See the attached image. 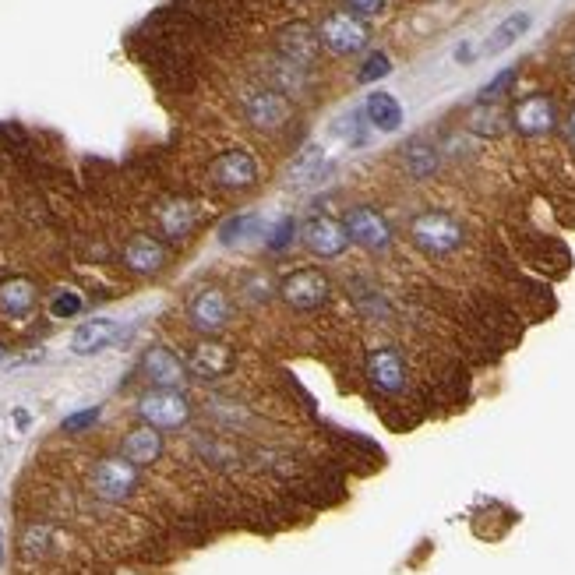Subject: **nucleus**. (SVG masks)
<instances>
[{"label":"nucleus","mask_w":575,"mask_h":575,"mask_svg":"<svg viewBox=\"0 0 575 575\" xmlns=\"http://www.w3.org/2000/svg\"><path fill=\"white\" fill-rule=\"evenodd\" d=\"M265 233H269V223L258 212H237V216H230L219 226V244L223 247L258 244V240H265Z\"/></svg>","instance_id":"nucleus-21"},{"label":"nucleus","mask_w":575,"mask_h":575,"mask_svg":"<svg viewBox=\"0 0 575 575\" xmlns=\"http://www.w3.org/2000/svg\"><path fill=\"white\" fill-rule=\"evenodd\" d=\"M120 456L127 459L131 466H152L159 456H163V431L156 427L142 424V427H131V431L120 438Z\"/></svg>","instance_id":"nucleus-17"},{"label":"nucleus","mask_w":575,"mask_h":575,"mask_svg":"<svg viewBox=\"0 0 575 575\" xmlns=\"http://www.w3.org/2000/svg\"><path fill=\"white\" fill-rule=\"evenodd\" d=\"M159 230L166 240H184L195 233L198 226V205L187 202V198H170V202L159 205Z\"/></svg>","instance_id":"nucleus-19"},{"label":"nucleus","mask_w":575,"mask_h":575,"mask_svg":"<svg viewBox=\"0 0 575 575\" xmlns=\"http://www.w3.org/2000/svg\"><path fill=\"white\" fill-rule=\"evenodd\" d=\"M346 4V11H350V15H357V18H378L381 11H385V4H389V0H343Z\"/></svg>","instance_id":"nucleus-36"},{"label":"nucleus","mask_w":575,"mask_h":575,"mask_svg":"<svg viewBox=\"0 0 575 575\" xmlns=\"http://www.w3.org/2000/svg\"><path fill=\"white\" fill-rule=\"evenodd\" d=\"M508 124H512V120H508L494 103H477V106H473V113H470V131H473V135H480V138L505 135Z\"/></svg>","instance_id":"nucleus-29"},{"label":"nucleus","mask_w":575,"mask_h":575,"mask_svg":"<svg viewBox=\"0 0 575 575\" xmlns=\"http://www.w3.org/2000/svg\"><path fill=\"white\" fill-rule=\"evenodd\" d=\"M530 25H533L530 11H516V15H508L505 22H501L498 29H494L491 36H487V43H484V50H480V57H494V53L508 50V46L516 43V39H523L526 32H530Z\"/></svg>","instance_id":"nucleus-28"},{"label":"nucleus","mask_w":575,"mask_h":575,"mask_svg":"<svg viewBox=\"0 0 575 575\" xmlns=\"http://www.w3.org/2000/svg\"><path fill=\"white\" fill-rule=\"evenodd\" d=\"M441 159H445L441 149L427 138H410L403 149V166L413 180H431L441 170Z\"/></svg>","instance_id":"nucleus-23"},{"label":"nucleus","mask_w":575,"mask_h":575,"mask_svg":"<svg viewBox=\"0 0 575 575\" xmlns=\"http://www.w3.org/2000/svg\"><path fill=\"white\" fill-rule=\"evenodd\" d=\"M209 177L223 191H247L258 184V159L247 149H226L223 156H216Z\"/></svg>","instance_id":"nucleus-11"},{"label":"nucleus","mask_w":575,"mask_h":575,"mask_svg":"<svg viewBox=\"0 0 575 575\" xmlns=\"http://www.w3.org/2000/svg\"><path fill=\"white\" fill-rule=\"evenodd\" d=\"M39 293H36V283L25 276H11L0 283V314H8V318H25V314L36 307Z\"/></svg>","instance_id":"nucleus-24"},{"label":"nucleus","mask_w":575,"mask_h":575,"mask_svg":"<svg viewBox=\"0 0 575 575\" xmlns=\"http://www.w3.org/2000/svg\"><path fill=\"white\" fill-rule=\"evenodd\" d=\"M142 371L152 381V389H173L184 392L187 385V364L170 350V346H152L142 357Z\"/></svg>","instance_id":"nucleus-15"},{"label":"nucleus","mask_w":575,"mask_h":575,"mask_svg":"<svg viewBox=\"0 0 575 575\" xmlns=\"http://www.w3.org/2000/svg\"><path fill=\"white\" fill-rule=\"evenodd\" d=\"M240 106H244L247 124H251L254 131H262V135H272V131H279V127L290 120V99L279 96L269 85H251V89L244 92V99H240Z\"/></svg>","instance_id":"nucleus-8"},{"label":"nucleus","mask_w":575,"mask_h":575,"mask_svg":"<svg viewBox=\"0 0 575 575\" xmlns=\"http://www.w3.org/2000/svg\"><path fill=\"white\" fill-rule=\"evenodd\" d=\"M350 297H353V307L364 314L367 322H389L392 318L389 297H385L378 286L364 283V279H350Z\"/></svg>","instance_id":"nucleus-27"},{"label":"nucleus","mask_w":575,"mask_h":575,"mask_svg":"<svg viewBox=\"0 0 575 575\" xmlns=\"http://www.w3.org/2000/svg\"><path fill=\"white\" fill-rule=\"evenodd\" d=\"M82 311H85V300H82V293H75V290H60L57 297L50 300V314L53 318H60V322L78 318Z\"/></svg>","instance_id":"nucleus-34"},{"label":"nucleus","mask_w":575,"mask_h":575,"mask_svg":"<svg viewBox=\"0 0 575 575\" xmlns=\"http://www.w3.org/2000/svg\"><path fill=\"white\" fill-rule=\"evenodd\" d=\"M138 417H142V424L156 427V431H180L191 420V403L184 399V392L149 389L138 399Z\"/></svg>","instance_id":"nucleus-7"},{"label":"nucleus","mask_w":575,"mask_h":575,"mask_svg":"<svg viewBox=\"0 0 575 575\" xmlns=\"http://www.w3.org/2000/svg\"><path fill=\"white\" fill-rule=\"evenodd\" d=\"M508 120L523 138H544L558 127V106H554L551 96H526L512 106Z\"/></svg>","instance_id":"nucleus-12"},{"label":"nucleus","mask_w":575,"mask_h":575,"mask_svg":"<svg viewBox=\"0 0 575 575\" xmlns=\"http://www.w3.org/2000/svg\"><path fill=\"white\" fill-rule=\"evenodd\" d=\"M297 237H300V223H297V219H293V216H279L276 223L269 226V233H265V247H269L272 254H283Z\"/></svg>","instance_id":"nucleus-31"},{"label":"nucleus","mask_w":575,"mask_h":575,"mask_svg":"<svg viewBox=\"0 0 575 575\" xmlns=\"http://www.w3.org/2000/svg\"><path fill=\"white\" fill-rule=\"evenodd\" d=\"M360 106H364V113H367V124H371L374 131H385V135L399 131L403 120H406L403 103H399L392 92H371Z\"/></svg>","instance_id":"nucleus-20"},{"label":"nucleus","mask_w":575,"mask_h":575,"mask_svg":"<svg viewBox=\"0 0 575 575\" xmlns=\"http://www.w3.org/2000/svg\"><path fill=\"white\" fill-rule=\"evenodd\" d=\"M22 551L29 554V558H43V554L50 551V526H29L22 537Z\"/></svg>","instance_id":"nucleus-35"},{"label":"nucleus","mask_w":575,"mask_h":575,"mask_svg":"<svg viewBox=\"0 0 575 575\" xmlns=\"http://www.w3.org/2000/svg\"><path fill=\"white\" fill-rule=\"evenodd\" d=\"M318 39H322V50L336 53V57H353V53L367 50L371 32H367L364 18L350 15V11H332L318 25Z\"/></svg>","instance_id":"nucleus-6"},{"label":"nucleus","mask_w":575,"mask_h":575,"mask_svg":"<svg viewBox=\"0 0 575 575\" xmlns=\"http://www.w3.org/2000/svg\"><path fill=\"white\" fill-rule=\"evenodd\" d=\"M276 293L293 311H318L332 300V283L322 269H290L276 283Z\"/></svg>","instance_id":"nucleus-2"},{"label":"nucleus","mask_w":575,"mask_h":575,"mask_svg":"<svg viewBox=\"0 0 575 575\" xmlns=\"http://www.w3.org/2000/svg\"><path fill=\"white\" fill-rule=\"evenodd\" d=\"M300 244L314 254V258H343L350 251V233L339 219L332 216H311L300 223Z\"/></svg>","instance_id":"nucleus-9"},{"label":"nucleus","mask_w":575,"mask_h":575,"mask_svg":"<svg viewBox=\"0 0 575 575\" xmlns=\"http://www.w3.org/2000/svg\"><path fill=\"white\" fill-rule=\"evenodd\" d=\"M272 293H276V286H272V279L265 276V272H247V276L240 279V300H247L251 307L269 304Z\"/></svg>","instance_id":"nucleus-30"},{"label":"nucleus","mask_w":575,"mask_h":575,"mask_svg":"<svg viewBox=\"0 0 575 575\" xmlns=\"http://www.w3.org/2000/svg\"><path fill=\"white\" fill-rule=\"evenodd\" d=\"M184 364H187V374H195V378L202 381H216V378H226V374L237 367V357H233L230 346L216 343V339H202V343H195L187 350Z\"/></svg>","instance_id":"nucleus-13"},{"label":"nucleus","mask_w":575,"mask_h":575,"mask_svg":"<svg viewBox=\"0 0 575 575\" xmlns=\"http://www.w3.org/2000/svg\"><path fill=\"white\" fill-rule=\"evenodd\" d=\"M343 226H346V233H350V244H357L360 251H367V254L392 251L396 233H392V223L381 216L374 205H353V209L343 216Z\"/></svg>","instance_id":"nucleus-4"},{"label":"nucleus","mask_w":575,"mask_h":575,"mask_svg":"<svg viewBox=\"0 0 575 575\" xmlns=\"http://www.w3.org/2000/svg\"><path fill=\"white\" fill-rule=\"evenodd\" d=\"M120 339V325L113 318H96V322H85L82 329H75L71 336V350L78 357H89V353H99L106 346H113Z\"/></svg>","instance_id":"nucleus-22"},{"label":"nucleus","mask_w":575,"mask_h":575,"mask_svg":"<svg viewBox=\"0 0 575 575\" xmlns=\"http://www.w3.org/2000/svg\"><path fill=\"white\" fill-rule=\"evenodd\" d=\"M371 131L374 127L367 124L364 106H350V110L332 120V138H339V142L350 145V149H364V145L371 142Z\"/></svg>","instance_id":"nucleus-26"},{"label":"nucleus","mask_w":575,"mask_h":575,"mask_svg":"<svg viewBox=\"0 0 575 575\" xmlns=\"http://www.w3.org/2000/svg\"><path fill=\"white\" fill-rule=\"evenodd\" d=\"M4 357H8V350H4V346H0V360H4Z\"/></svg>","instance_id":"nucleus-41"},{"label":"nucleus","mask_w":575,"mask_h":575,"mask_svg":"<svg viewBox=\"0 0 575 575\" xmlns=\"http://www.w3.org/2000/svg\"><path fill=\"white\" fill-rule=\"evenodd\" d=\"M307 85H311V75H307V68L293 64V60L276 57L269 64V89H276L279 96L300 99V96H307Z\"/></svg>","instance_id":"nucleus-25"},{"label":"nucleus","mask_w":575,"mask_h":575,"mask_svg":"<svg viewBox=\"0 0 575 575\" xmlns=\"http://www.w3.org/2000/svg\"><path fill=\"white\" fill-rule=\"evenodd\" d=\"M367 381L374 389L385 392V396H399L410 385V367H406V357L396 350V346H378L367 357Z\"/></svg>","instance_id":"nucleus-10"},{"label":"nucleus","mask_w":575,"mask_h":575,"mask_svg":"<svg viewBox=\"0 0 575 575\" xmlns=\"http://www.w3.org/2000/svg\"><path fill=\"white\" fill-rule=\"evenodd\" d=\"M329 173H332V163H329V156H325V149L318 142H311L293 156L290 170H286V184L290 187H314V184H322Z\"/></svg>","instance_id":"nucleus-16"},{"label":"nucleus","mask_w":575,"mask_h":575,"mask_svg":"<svg viewBox=\"0 0 575 575\" xmlns=\"http://www.w3.org/2000/svg\"><path fill=\"white\" fill-rule=\"evenodd\" d=\"M89 484L96 498L110 501V505H124L138 491V466H131L124 456H106L92 466Z\"/></svg>","instance_id":"nucleus-5"},{"label":"nucleus","mask_w":575,"mask_h":575,"mask_svg":"<svg viewBox=\"0 0 575 575\" xmlns=\"http://www.w3.org/2000/svg\"><path fill=\"white\" fill-rule=\"evenodd\" d=\"M276 50L283 60H293L311 71V64L322 53V39H318V29H311L307 22H290L276 32Z\"/></svg>","instance_id":"nucleus-14"},{"label":"nucleus","mask_w":575,"mask_h":575,"mask_svg":"<svg viewBox=\"0 0 575 575\" xmlns=\"http://www.w3.org/2000/svg\"><path fill=\"white\" fill-rule=\"evenodd\" d=\"M96 420H99V406H92V410H82L64 420V431H85V427H92Z\"/></svg>","instance_id":"nucleus-37"},{"label":"nucleus","mask_w":575,"mask_h":575,"mask_svg":"<svg viewBox=\"0 0 575 575\" xmlns=\"http://www.w3.org/2000/svg\"><path fill=\"white\" fill-rule=\"evenodd\" d=\"M124 265L135 272V276H156V272L166 265V247L159 244L156 237H145V233H138V237L127 240Z\"/></svg>","instance_id":"nucleus-18"},{"label":"nucleus","mask_w":575,"mask_h":575,"mask_svg":"<svg viewBox=\"0 0 575 575\" xmlns=\"http://www.w3.org/2000/svg\"><path fill=\"white\" fill-rule=\"evenodd\" d=\"M477 57H480V50H473V43H459V50H456L459 64H470V60H477Z\"/></svg>","instance_id":"nucleus-38"},{"label":"nucleus","mask_w":575,"mask_h":575,"mask_svg":"<svg viewBox=\"0 0 575 575\" xmlns=\"http://www.w3.org/2000/svg\"><path fill=\"white\" fill-rule=\"evenodd\" d=\"M0 561H4V537H0Z\"/></svg>","instance_id":"nucleus-40"},{"label":"nucleus","mask_w":575,"mask_h":575,"mask_svg":"<svg viewBox=\"0 0 575 575\" xmlns=\"http://www.w3.org/2000/svg\"><path fill=\"white\" fill-rule=\"evenodd\" d=\"M410 240L424 258H452L466 244V226L452 212L427 209L410 219Z\"/></svg>","instance_id":"nucleus-1"},{"label":"nucleus","mask_w":575,"mask_h":575,"mask_svg":"<svg viewBox=\"0 0 575 575\" xmlns=\"http://www.w3.org/2000/svg\"><path fill=\"white\" fill-rule=\"evenodd\" d=\"M230 322H233V300L226 290L202 286V290L191 293V300H187V325H191L198 336L216 339Z\"/></svg>","instance_id":"nucleus-3"},{"label":"nucleus","mask_w":575,"mask_h":575,"mask_svg":"<svg viewBox=\"0 0 575 575\" xmlns=\"http://www.w3.org/2000/svg\"><path fill=\"white\" fill-rule=\"evenodd\" d=\"M516 78H519V68H505V71H498V75L491 78V82L484 85V89L477 92V103H498L501 96H505L512 85H516Z\"/></svg>","instance_id":"nucleus-33"},{"label":"nucleus","mask_w":575,"mask_h":575,"mask_svg":"<svg viewBox=\"0 0 575 575\" xmlns=\"http://www.w3.org/2000/svg\"><path fill=\"white\" fill-rule=\"evenodd\" d=\"M392 71V57L385 50H371L357 68V85H374Z\"/></svg>","instance_id":"nucleus-32"},{"label":"nucleus","mask_w":575,"mask_h":575,"mask_svg":"<svg viewBox=\"0 0 575 575\" xmlns=\"http://www.w3.org/2000/svg\"><path fill=\"white\" fill-rule=\"evenodd\" d=\"M565 135H568V142H572V149H575V106H572V113H568V120H565Z\"/></svg>","instance_id":"nucleus-39"}]
</instances>
